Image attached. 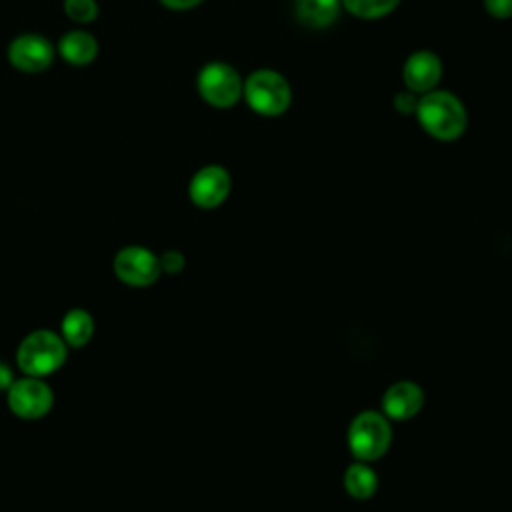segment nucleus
I'll return each mask as SVG.
<instances>
[{"label":"nucleus","mask_w":512,"mask_h":512,"mask_svg":"<svg viewBox=\"0 0 512 512\" xmlns=\"http://www.w3.org/2000/svg\"><path fill=\"white\" fill-rule=\"evenodd\" d=\"M62 8L64 14L76 24H90L100 14L96 0H62Z\"/></svg>","instance_id":"nucleus-17"},{"label":"nucleus","mask_w":512,"mask_h":512,"mask_svg":"<svg viewBox=\"0 0 512 512\" xmlns=\"http://www.w3.org/2000/svg\"><path fill=\"white\" fill-rule=\"evenodd\" d=\"M242 100L262 118H278L292 106V86L274 68H256L244 78Z\"/></svg>","instance_id":"nucleus-2"},{"label":"nucleus","mask_w":512,"mask_h":512,"mask_svg":"<svg viewBox=\"0 0 512 512\" xmlns=\"http://www.w3.org/2000/svg\"><path fill=\"white\" fill-rule=\"evenodd\" d=\"M6 58L12 68L24 74H38L52 66L56 46L38 32H22L10 40Z\"/></svg>","instance_id":"nucleus-6"},{"label":"nucleus","mask_w":512,"mask_h":512,"mask_svg":"<svg viewBox=\"0 0 512 512\" xmlns=\"http://www.w3.org/2000/svg\"><path fill=\"white\" fill-rule=\"evenodd\" d=\"M14 380H16V378H14V372H12L10 364H6L4 360H0V392H2V390H8Z\"/></svg>","instance_id":"nucleus-22"},{"label":"nucleus","mask_w":512,"mask_h":512,"mask_svg":"<svg viewBox=\"0 0 512 512\" xmlns=\"http://www.w3.org/2000/svg\"><path fill=\"white\" fill-rule=\"evenodd\" d=\"M164 8L174 10V12H186L192 8H198L200 4H204L206 0H158Z\"/></svg>","instance_id":"nucleus-21"},{"label":"nucleus","mask_w":512,"mask_h":512,"mask_svg":"<svg viewBox=\"0 0 512 512\" xmlns=\"http://www.w3.org/2000/svg\"><path fill=\"white\" fill-rule=\"evenodd\" d=\"M8 392V408L24 420H38L46 416L54 404L52 388L36 376L16 378Z\"/></svg>","instance_id":"nucleus-7"},{"label":"nucleus","mask_w":512,"mask_h":512,"mask_svg":"<svg viewBox=\"0 0 512 512\" xmlns=\"http://www.w3.org/2000/svg\"><path fill=\"white\" fill-rule=\"evenodd\" d=\"M98 40L92 32L74 28L64 32L56 42V54L70 66H88L98 56Z\"/></svg>","instance_id":"nucleus-12"},{"label":"nucleus","mask_w":512,"mask_h":512,"mask_svg":"<svg viewBox=\"0 0 512 512\" xmlns=\"http://www.w3.org/2000/svg\"><path fill=\"white\" fill-rule=\"evenodd\" d=\"M112 266L118 280L134 288H144L154 284L162 272L160 258L146 246H138V244L120 248L118 254L114 256Z\"/></svg>","instance_id":"nucleus-8"},{"label":"nucleus","mask_w":512,"mask_h":512,"mask_svg":"<svg viewBox=\"0 0 512 512\" xmlns=\"http://www.w3.org/2000/svg\"><path fill=\"white\" fill-rule=\"evenodd\" d=\"M392 104H394L396 112H400V114H404V116H408V114L414 116V110H416V104H418V96H416L414 92H410V90L404 88V90L396 92Z\"/></svg>","instance_id":"nucleus-20"},{"label":"nucleus","mask_w":512,"mask_h":512,"mask_svg":"<svg viewBox=\"0 0 512 512\" xmlns=\"http://www.w3.org/2000/svg\"><path fill=\"white\" fill-rule=\"evenodd\" d=\"M344 490L356 500H366L378 490V476L368 466V462L356 460L354 464H350L346 468V472H344Z\"/></svg>","instance_id":"nucleus-15"},{"label":"nucleus","mask_w":512,"mask_h":512,"mask_svg":"<svg viewBox=\"0 0 512 512\" xmlns=\"http://www.w3.org/2000/svg\"><path fill=\"white\" fill-rule=\"evenodd\" d=\"M482 6L494 20L512 18V0H482Z\"/></svg>","instance_id":"nucleus-18"},{"label":"nucleus","mask_w":512,"mask_h":512,"mask_svg":"<svg viewBox=\"0 0 512 512\" xmlns=\"http://www.w3.org/2000/svg\"><path fill=\"white\" fill-rule=\"evenodd\" d=\"M348 450L360 462H372L386 454L392 444L388 418L376 410H364L348 426Z\"/></svg>","instance_id":"nucleus-5"},{"label":"nucleus","mask_w":512,"mask_h":512,"mask_svg":"<svg viewBox=\"0 0 512 512\" xmlns=\"http://www.w3.org/2000/svg\"><path fill=\"white\" fill-rule=\"evenodd\" d=\"M158 258H160V270L168 272V274H178L186 264L184 254L178 252V250H166Z\"/></svg>","instance_id":"nucleus-19"},{"label":"nucleus","mask_w":512,"mask_h":512,"mask_svg":"<svg viewBox=\"0 0 512 512\" xmlns=\"http://www.w3.org/2000/svg\"><path fill=\"white\" fill-rule=\"evenodd\" d=\"M60 330H62V338L68 346L80 348V346L88 344L94 334V318L84 308H72L64 314V318L60 322Z\"/></svg>","instance_id":"nucleus-14"},{"label":"nucleus","mask_w":512,"mask_h":512,"mask_svg":"<svg viewBox=\"0 0 512 512\" xmlns=\"http://www.w3.org/2000/svg\"><path fill=\"white\" fill-rule=\"evenodd\" d=\"M232 190V176L220 164H206L198 168L188 182V196L194 206L212 210L224 204Z\"/></svg>","instance_id":"nucleus-9"},{"label":"nucleus","mask_w":512,"mask_h":512,"mask_svg":"<svg viewBox=\"0 0 512 512\" xmlns=\"http://www.w3.org/2000/svg\"><path fill=\"white\" fill-rule=\"evenodd\" d=\"M418 126L438 142H454L468 128V110L458 94L434 88L418 96L414 110Z\"/></svg>","instance_id":"nucleus-1"},{"label":"nucleus","mask_w":512,"mask_h":512,"mask_svg":"<svg viewBox=\"0 0 512 512\" xmlns=\"http://www.w3.org/2000/svg\"><path fill=\"white\" fill-rule=\"evenodd\" d=\"M244 78L224 60L206 62L196 74V92L212 108L226 110L242 100Z\"/></svg>","instance_id":"nucleus-4"},{"label":"nucleus","mask_w":512,"mask_h":512,"mask_svg":"<svg viewBox=\"0 0 512 512\" xmlns=\"http://www.w3.org/2000/svg\"><path fill=\"white\" fill-rule=\"evenodd\" d=\"M444 76L442 58L430 48H418L410 52L402 64V84L406 90L422 96L438 88Z\"/></svg>","instance_id":"nucleus-10"},{"label":"nucleus","mask_w":512,"mask_h":512,"mask_svg":"<svg viewBox=\"0 0 512 512\" xmlns=\"http://www.w3.org/2000/svg\"><path fill=\"white\" fill-rule=\"evenodd\" d=\"M342 10L358 20H380L392 14L402 0H340Z\"/></svg>","instance_id":"nucleus-16"},{"label":"nucleus","mask_w":512,"mask_h":512,"mask_svg":"<svg viewBox=\"0 0 512 512\" xmlns=\"http://www.w3.org/2000/svg\"><path fill=\"white\" fill-rule=\"evenodd\" d=\"M342 12L340 0H294V14L300 24L312 30L330 28Z\"/></svg>","instance_id":"nucleus-13"},{"label":"nucleus","mask_w":512,"mask_h":512,"mask_svg":"<svg viewBox=\"0 0 512 512\" xmlns=\"http://www.w3.org/2000/svg\"><path fill=\"white\" fill-rule=\"evenodd\" d=\"M424 408V390L412 380L392 384L382 396V414L388 420H410Z\"/></svg>","instance_id":"nucleus-11"},{"label":"nucleus","mask_w":512,"mask_h":512,"mask_svg":"<svg viewBox=\"0 0 512 512\" xmlns=\"http://www.w3.org/2000/svg\"><path fill=\"white\" fill-rule=\"evenodd\" d=\"M68 356V344L64 338L52 330H34L30 332L16 350L18 368L26 376L44 378L54 374Z\"/></svg>","instance_id":"nucleus-3"}]
</instances>
